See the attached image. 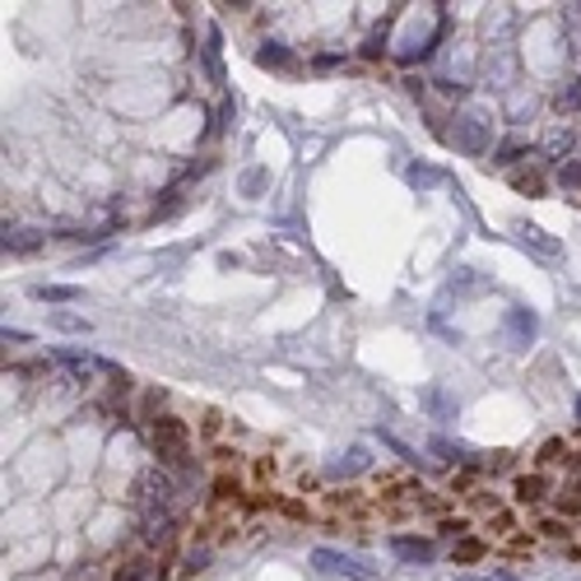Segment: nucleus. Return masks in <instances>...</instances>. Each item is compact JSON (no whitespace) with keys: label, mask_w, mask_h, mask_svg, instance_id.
<instances>
[{"label":"nucleus","mask_w":581,"mask_h":581,"mask_svg":"<svg viewBox=\"0 0 581 581\" xmlns=\"http://www.w3.org/2000/svg\"><path fill=\"white\" fill-rule=\"evenodd\" d=\"M367 465H373L367 446H349V452H335V461L326 465V474H331V480H349V474H363Z\"/></svg>","instance_id":"nucleus-5"},{"label":"nucleus","mask_w":581,"mask_h":581,"mask_svg":"<svg viewBox=\"0 0 581 581\" xmlns=\"http://www.w3.org/2000/svg\"><path fill=\"white\" fill-rule=\"evenodd\" d=\"M572 465H577V474H581V452H577V461H572Z\"/></svg>","instance_id":"nucleus-27"},{"label":"nucleus","mask_w":581,"mask_h":581,"mask_svg":"<svg viewBox=\"0 0 581 581\" xmlns=\"http://www.w3.org/2000/svg\"><path fill=\"white\" fill-rule=\"evenodd\" d=\"M559 508H563V512H572V516H581V480H577V484H568V489L559 493Z\"/></svg>","instance_id":"nucleus-17"},{"label":"nucleus","mask_w":581,"mask_h":581,"mask_svg":"<svg viewBox=\"0 0 581 581\" xmlns=\"http://www.w3.org/2000/svg\"><path fill=\"white\" fill-rule=\"evenodd\" d=\"M461 531H465V521H442V535H452V540H456Z\"/></svg>","instance_id":"nucleus-25"},{"label":"nucleus","mask_w":581,"mask_h":581,"mask_svg":"<svg viewBox=\"0 0 581 581\" xmlns=\"http://www.w3.org/2000/svg\"><path fill=\"white\" fill-rule=\"evenodd\" d=\"M47 326L51 331H66V335H89V322H85V316H75V312H51Z\"/></svg>","instance_id":"nucleus-9"},{"label":"nucleus","mask_w":581,"mask_h":581,"mask_svg":"<svg viewBox=\"0 0 581 581\" xmlns=\"http://www.w3.org/2000/svg\"><path fill=\"white\" fill-rule=\"evenodd\" d=\"M433 452H437L442 461H461V452H456V446L446 442V437H433Z\"/></svg>","instance_id":"nucleus-21"},{"label":"nucleus","mask_w":581,"mask_h":581,"mask_svg":"<svg viewBox=\"0 0 581 581\" xmlns=\"http://www.w3.org/2000/svg\"><path fill=\"white\" fill-rule=\"evenodd\" d=\"M577 418H581V395H577Z\"/></svg>","instance_id":"nucleus-28"},{"label":"nucleus","mask_w":581,"mask_h":581,"mask_svg":"<svg viewBox=\"0 0 581 581\" xmlns=\"http://www.w3.org/2000/svg\"><path fill=\"white\" fill-rule=\"evenodd\" d=\"M516 498H521V503H540V498H544V480H540V474H521V480H516Z\"/></svg>","instance_id":"nucleus-12"},{"label":"nucleus","mask_w":581,"mask_h":581,"mask_svg":"<svg viewBox=\"0 0 581 581\" xmlns=\"http://www.w3.org/2000/svg\"><path fill=\"white\" fill-rule=\"evenodd\" d=\"M312 568H322L326 577H349V581H377V572L367 568L358 553H339V549H312Z\"/></svg>","instance_id":"nucleus-2"},{"label":"nucleus","mask_w":581,"mask_h":581,"mask_svg":"<svg viewBox=\"0 0 581 581\" xmlns=\"http://www.w3.org/2000/svg\"><path fill=\"white\" fill-rule=\"evenodd\" d=\"M418 401H424V405H429L437 418H456V410H461V405H456V401H452V395H446L442 386H429L424 395H418Z\"/></svg>","instance_id":"nucleus-8"},{"label":"nucleus","mask_w":581,"mask_h":581,"mask_svg":"<svg viewBox=\"0 0 581 581\" xmlns=\"http://www.w3.org/2000/svg\"><path fill=\"white\" fill-rule=\"evenodd\" d=\"M42 237H33L29 228H6V252H33Z\"/></svg>","instance_id":"nucleus-13"},{"label":"nucleus","mask_w":581,"mask_h":581,"mask_svg":"<svg viewBox=\"0 0 581 581\" xmlns=\"http://www.w3.org/2000/svg\"><path fill=\"white\" fill-rule=\"evenodd\" d=\"M391 553L405 563H433V544L429 540H410V535H395L391 540Z\"/></svg>","instance_id":"nucleus-6"},{"label":"nucleus","mask_w":581,"mask_h":581,"mask_svg":"<svg viewBox=\"0 0 581 581\" xmlns=\"http://www.w3.org/2000/svg\"><path fill=\"white\" fill-rule=\"evenodd\" d=\"M410 181H414V187H433L437 173L433 168H410Z\"/></svg>","instance_id":"nucleus-22"},{"label":"nucleus","mask_w":581,"mask_h":581,"mask_svg":"<svg viewBox=\"0 0 581 581\" xmlns=\"http://www.w3.org/2000/svg\"><path fill=\"white\" fill-rule=\"evenodd\" d=\"M503 331H508V339L521 349V345H531L535 339V331H540V316L531 312V307H508L503 312Z\"/></svg>","instance_id":"nucleus-4"},{"label":"nucleus","mask_w":581,"mask_h":581,"mask_svg":"<svg viewBox=\"0 0 581 581\" xmlns=\"http://www.w3.org/2000/svg\"><path fill=\"white\" fill-rule=\"evenodd\" d=\"M489 581H516V577H508V572H493V577H489Z\"/></svg>","instance_id":"nucleus-26"},{"label":"nucleus","mask_w":581,"mask_h":581,"mask_svg":"<svg viewBox=\"0 0 581 581\" xmlns=\"http://www.w3.org/2000/svg\"><path fill=\"white\" fill-rule=\"evenodd\" d=\"M521 149H525L521 140H508V145H498V154H493V164H503V168H508V164H516V154H521Z\"/></svg>","instance_id":"nucleus-18"},{"label":"nucleus","mask_w":581,"mask_h":581,"mask_svg":"<svg viewBox=\"0 0 581 581\" xmlns=\"http://www.w3.org/2000/svg\"><path fill=\"white\" fill-rule=\"evenodd\" d=\"M559 187L563 191H581V158H568V164L559 168Z\"/></svg>","instance_id":"nucleus-15"},{"label":"nucleus","mask_w":581,"mask_h":581,"mask_svg":"<svg viewBox=\"0 0 581 581\" xmlns=\"http://www.w3.org/2000/svg\"><path fill=\"white\" fill-rule=\"evenodd\" d=\"M260 187H266V173H260V168L243 177V191H247V196H252V191H260Z\"/></svg>","instance_id":"nucleus-23"},{"label":"nucleus","mask_w":581,"mask_h":581,"mask_svg":"<svg viewBox=\"0 0 581 581\" xmlns=\"http://www.w3.org/2000/svg\"><path fill=\"white\" fill-rule=\"evenodd\" d=\"M559 108H563V112H572V108H581V75H572V79H568V85L559 89Z\"/></svg>","instance_id":"nucleus-14"},{"label":"nucleus","mask_w":581,"mask_h":581,"mask_svg":"<svg viewBox=\"0 0 581 581\" xmlns=\"http://www.w3.org/2000/svg\"><path fill=\"white\" fill-rule=\"evenodd\" d=\"M149 437H154L158 461H164L168 470H191V437H187V424H181V418H173V414L154 418Z\"/></svg>","instance_id":"nucleus-1"},{"label":"nucleus","mask_w":581,"mask_h":581,"mask_svg":"<svg viewBox=\"0 0 581 581\" xmlns=\"http://www.w3.org/2000/svg\"><path fill=\"white\" fill-rule=\"evenodd\" d=\"M540 531H544V535H553V540H563V535H568V525H563V521H544Z\"/></svg>","instance_id":"nucleus-24"},{"label":"nucleus","mask_w":581,"mask_h":581,"mask_svg":"<svg viewBox=\"0 0 581 581\" xmlns=\"http://www.w3.org/2000/svg\"><path fill=\"white\" fill-rule=\"evenodd\" d=\"M516 233H521L525 247H535V252H544V256H563V243H559V237H549L544 228H535V224H516Z\"/></svg>","instance_id":"nucleus-7"},{"label":"nucleus","mask_w":581,"mask_h":581,"mask_svg":"<svg viewBox=\"0 0 581 581\" xmlns=\"http://www.w3.org/2000/svg\"><path fill=\"white\" fill-rule=\"evenodd\" d=\"M256 61H260V66H270V70H288V66H294V57H288V51H284L279 42H266V47H260V51H256Z\"/></svg>","instance_id":"nucleus-11"},{"label":"nucleus","mask_w":581,"mask_h":581,"mask_svg":"<svg viewBox=\"0 0 581 581\" xmlns=\"http://www.w3.org/2000/svg\"><path fill=\"white\" fill-rule=\"evenodd\" d=\"M452 559H456V563H474V559H484V544H480V540H461V544L452 549Z\"/></svg>","instance_id":"nucleus-16"},{"label":"nucleus","mask_w":581,"mask_h":581,"mask_svg":"<svg viewBox=\"0 0 581 581\" xmlns=\"http://www.w3.org/2000/svg\"><path fill=\"white\" fill-rule=\"evenodd\" d=\"M33 298H38V303H75L79 288H70V284H38Z\"/></svg>","instance_id":"nucleus-10"},{"label":"nucleus","mask_w":581,"mask_h":581,"mask_svg":"<svg viewBox=\"0 0 581 581\" xmlns=\"http://www.w3.org/2000/svg\"><path fill=\"white\" fill-rule=\"evenodd\" d=\"M154 577V568L149 563H130L126 572H117V581H149Z\"/></svg>","instance_id":"nucleus-19"},{"label":"nucleus","mask_w":581,"mask_h":581,"mask_svg":"<svg viewBox=\"0 0 581 581\" xmlns=\"http://www.w3.org/2000/svg\"><path fill=\"white\" fill-rule=\"evenodd\" d=\"M456 149H461V154H470V158L489 154V149H493V126H489L480 112L461 117V121H456Z\"/></svg>","instance_id":"nucleus-3"},{"label":"nucleus","mask_w":581,"mask_h":581,"mask_svg":"<svg viewBox=\"0 0 581 581\" xmlns=\"http://www.w3.org/2000/svg\"><path fill=\"white\" fill-rule=\"evenodd\" d=\"M205 563H209V549H196V553H187V563H181V572L191 577V572H200Z\"/></svg>","instance_id":"nucleus-20"}]
</instances>
